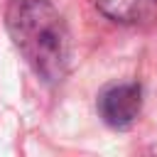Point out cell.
<instances>
[{"label":"cell","instance_id":"6da1fadb","mask_svg":"<svg viewBox=\"0 0 157 157\" xmlns=\"http://www.w3.org/2000/svg\"><path fill=\"white\" fill-rule=\"evenodd\" d=\"M5 29L47 86H59L71 71V34L52 0H7Z\"/></svg>","mask_w":157,"mask_h":157},{"label":"cell","instance_id":"7a4b0ae2","mask_svg":"<svg viewBox=\"0 0 157 157\" xmlns=\"http://www.w3.org/2000/svg\"><path fill=\"white\" fill-rule=\"evenodd\" d=\"M101 120L113 130H128L142 113V86L140 83H113L98 93L96 101Z\"/></svg>","mask_w":157,"mask_h":157},{"label":"cell","instance_id":"3957f363","mask_svg":"<svg viewBox=\"0 0 157 157\" xmlns=\"http://www.w3.org/2000/svg\"><path fill=\"white\" fill-rule=\"evenodd\" d=\"M96 10L123 27H147L157 22V0H93Z\"/></svg>","mask_w":157,"mask_h":157}]
</instances>
